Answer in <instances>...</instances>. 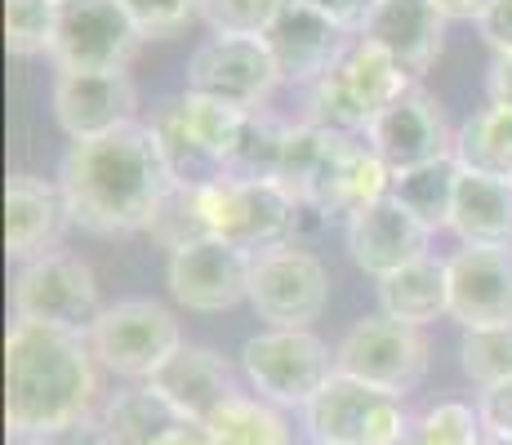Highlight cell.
Returning a JSON list of instances; mask_svg holds the SVG:
<instances>
[{
  "instance_id": "obj_36",
  "label": "cell",
  "mask_w": 512,
  "mask_h": 445,
  "mask_svg": "<svg viewBox=\"0 0 512 445\" xmlns=\"http://www.w3.org/2000/svg\"><path fill=\"white\" fill-rule=\"evenodd\" d=\"M290 0H196V18L210 36H263Z\"/></svg>"
},
{
  "instance_id": "obj_9",
  "label": "cell",
  "mask_w": 512,
  "mask_h": 445,
  "mask_svg": "<svg viewBox=\"0 0 512 445\" xmlns=\"http://www.w3.org/2000/svg\"><path fill=\"white\" fill-rule=\"evenodd\" d=\"M330 303V272L299 241L272 245L254 254L250 272V308L268 330H312Z\"/></svg>"
},
{
  "instance_id": "obj_47",
  "label": "cell",
  "mask_w": 512,
  "mask_h": 445,
  "mask_svg": "<svg viewBox=\"0 0 512 445\" xmlns=\"http://www.w3.org/2000/svg\"><path fill=\"white\" fill-rule=\"evenodd\" d=\"M406 445H410V441H406Z\"/></svg>"
},
{
  "instance_id": "obj_28",
  "label": "cell",
  "mask_w": 512,
  "mask_h": 445,
  "mask_svg": "<svg viewBox=\"0 0 512 445\" xmlns=\"http://www.w3.org/2000/svg\"><path fill=\"white\" fill-rule=\"evenodd\" d=\"M214 445H294V432L285 423V414L272 401L254 397V392H241L214 414L210 423Z\"/></svg>"
},
{
  "instance_id": "obj_16",
  "label": "cell",
  "mask_w": 512,
  "mask_h": 445,
  "mask_svg": "<svg viewBox=\"0 0 512 445\" xmlns=\"http://www.w3.org/2000/svg\"><path fill=\"white\" fill-rule=\"evenodd\" d=\"M352 41H357L352 32H343L339 23L321 18L317 9L299 5V0H290L277 14V23L263 32V45H268L272 63L281 72V85H303V89L317 85L321 76H330L352 49Z\"/></svg>"
},
{
  "instance_id": "obj_24",
  "label": "cell",
  "mask_w": 512,
  "mask_h": 445,
  "mask_svg": "<svg viewBox=\"0 0 512 445\" xmlns=\"http://www.w3.org/2000/svg\"><path fill=\"white\" fill-rule=\"evenodd\" d=\"M339 72H343V81H348L352 94H357V103L366 107L370 121L388 103H397L410 85H419L415 76H410L406 67L388 54V49H379L374 41H366V36H357V41H352V49L343 54V63H339Z\"/></svg>"
},
{
  "instance_id": "obj_3",
  "label": "cell",
  "mask_w": 512,
  "mask_h": 445,
  "mask_svg": "<svg viewBox=\"0 0 512 445\" xmlns=\"http://www.w3.org/2000/svg\"><path fill=\"white\" fill-rule=\"evenodd\" d=\"M201 214L205 232L245 254H263L299 232V201L277 178H214L201 187Z\"/></svg>"
},
{
  "instance_id": "obj_25",
  "label": "cell",
  "mask_w": 512,
  "mask_h": 445,
  "mask_svg": "<svg viewBox=\"0 0 512 445\" xmlns=\"http://www.w3.org/2000/svg\"><path fill=\"white\" fill-rule=\"evenodd\" d=\"M455 192H459V161L446 156V161L419 165V170L392 174V201L406 205L415 219L428 227L432 236L450 232V214H455Z\"/></svg>"
},
{
  "instance_id": "obj_34",
  "label": "cell",
  "mask_w": 512,
  "mask_h": 445,
  "mask_svg": "<svg viewBox=\"0 0 512 445\" xmlns=\"http://www.w3.org/2000/svg\"><path fill=\"white\" fill-rule=\"evenodd\" d=\"M147 236H152L161 250H183V245L192 241H205V214H201V187H183L174 183L170 196L161 201V210H156L152 227H147Z\"/></svg>"
},
{
  "instance_id": "obj_23",
  "label": "cell",
  "mask_w": 512,
  "mask_h": 445,
  "mask_svg": "<svg viewBox=\"0 0 512 445\" xmlns=\"http://www.w3.org/2000/svg\"><path fill=\"white\" fill-rule=\"evenodd\" d=\"M98 423H103V432L112 437V445H156L183 419L174 414V405L165 401L152 383H134V388H121L116 397L103 401Z\"/></svg>"
},
{
  "instance_id": "obj_35",
  "label": "cell",
  "mask_w": 512,
  "mask_h": 445,
  "mask_svg": "<svg viewBox=\"0 0 512 445\" xmlns=\"http://www.w3.org/2000/svg\"><path fill=\"white\" fill-rule=\"evenodd\" d=\"M486 441V423L481 410L468 401H441L423 410L410 432V445H481Z\"/></svg>"
},
{
  "instance_id": "obj_13",
  "label": "cell",
  "mask_w": 512,
  "mask_h": 445,
  "mask_svg": "<svg viewBox=\"0 0 512 445\" xmlns=\"http://www.w3.org/2000/svg\"><path fill=\"white\" fill-rule=\"evenodd\" d=\"M250 272L254 254L205 236L165 259V285L170 299L187 312H228L236 303H250Z\"/></svg>"
},
{
  "instance_id": "obj_1",
  "label": "cell",
  "mask_w": 512,
  "mask_h": 445,
  "mask_svg": "<svg viewBox=\"0 0 512 445\" xmlns=\"http://www.w3.org/2000/svg\"><path fill=\"white\" fill-rule=\"evenodd\" d=\"M170 187L174 174L147 121L72 143L58 161V192L67 201V214L81 232L94 236L147 232Z\"/></svg>"
},
{
  "instance_id": "obj_8",
  "label": "cell",
  "mask_w": 512,
  "mask_h": 445,
  "mask_svg": "<svg viewBox=\"0 0 512 445\" xmlns=\"http://www.w3.org/2000/svg\"><path fill=\"white\" fill-rule=\"evenodd\" d=\"M428 361H432L428 334L415 330V325L392 321V316H383V312L361 316L339 339V348H334L339 374L370 383V388H379V392H392V397H401V401L423 383Z\"/></svg>"
},
{
  "instance_id": "obj_17",
  "label": "cell",
  "mask_w": 512,
  "mask_h": 445,
  "mask_svg": "<svg viewBox=\"0 0 512 445\" xmlns=\"http://www.w3.org/2000/svg\"><path fill=\"white\" fill-rule=\"evenodd\" d=\"M343 245H348V259L361 267L366 276L383 281V276L401 272V267L419 263L432 254V232L423 227L406 205H397L392 196L357 210L343 223Z\"/></svg>"
},
{
  "instance_id": "obj_12",
  "label": "cell",
  "mask_w": 512,
  "mask_h": 445,
  "mask_svg": "<svg viewBox=\"0 0 512 445\" xmlns=\"http://www.w3.org/2000/svg\"><path fill=\"white\" fill-rule=\"evenodd\" d=\"M366 143L392 174H406V170H419V165L455 156V134H450L446 112H441L437 94H428L423 85H410L397 103H388L374 116Z\"/></svg>"
},
{
  "instance_id": "obj_27",
  "label": "cell",
  "mask_w": 512,
  "mask_h": 445,
  "mask_svg": "<svg viewBox=\"0 0 512 445\" xmlns=\"http://www.w3.org/2000/svg\"><path fill=\"white\" fill-rule=\"evenodd\" d=\"M147 125H152L156 143H161V156H165V165H170L174 183L205 187V183H214V178H223V165L214 161V156L205 152V147L196 143L192 134H187V125H183V116H179V98H165V103H156V112L147 116Z\"/></svg>"
},
{
  "instance_id": "obj_6",
  "label": "cell",
  "mask_w": 512,
  "mask_h": 445,
  "mask_svg": "<svg viewBox=\"0 0 512 445\" xmlns=\"http://www.w3.org/2000/svg\"><path fill=\"white\" fill-rule=\"evenodd\" d=\"M303 428L312 445H406L415 419L401 397L348 379V374H334L308 401Z\"/></svg>"
},
{
  "instance_id": "obj_46",
  "label": "cell",
  "mask_w": 512,
  "mask_h": 445,
  "mask_svg": "<svg viewBox=\"0 0 512 445\" xmlns=\"http://www.w3.org/2000/svg\"><path fill=\"white\" fill-rule=\"evenodd\" d=\"M9 445H27V441H9Z\"/></svg>"
},
{
  "instance_id": "obj_14",
  "label": "cell",
  "mask_w": 512,
  "mask_h": 445,
  "mask_svg": "<svg viewBox=\"0 0 512 445\" xmlns=\"http://www.w3.org/2000/svg\"><path fill=\"white\" fill-rule=\"evenodd\" d=\"M49 107L58 130L85 143L139 121V85L130 72H54Z\"/></svg>"
},
{
  "instance_id": "obj_19",
  "label": "cell",
  "mask_w": 512,
  "mask_h": 445,
  "mask_svg": "<svg viewBox=\"0 0 512 445\" xmlns=\"http://www.w3.org/2000/svg\"><path fill=\"white\" fill-rule=\"evenodd\" d=\"M147 383L174 405L183 423H210L232 397H241L232 365L214 348H196V343H183Z\"/></svg>"
},
{
  "instance_id": "obj_39",
  "label": "cell",
  "mask_w": 512,
  "mask_h": 445,
  "mask_svg": "<svg viewBox=\"0 0 512 445\" xmlns=\"http://www.w3.org/2000/svg\"><path fill=\"white\" fill-rule=\"evenodd\" d=\"M299 5L317 9L321 18H330V23H339L343 32H352V36H357L361 27H366V18H370L374 0H299Z\"/></svg>"
},
{
  "instance_id": "obj_4",
  "label": "cell",
  "mask_w": 512,
  "mask_h": 445,
  "mask_svg": "<svg viewBox=\"0 0 512 445\" xmlns=\"http://www.w3.org/2000/svg\"><path fill=\"white\" fill-rule=\"evenodd\" d=\"M90 352L107 374L147 383L183 348V325L161 299H116L90 325Z\"/></svg>"
},
{
  "instance_id": "obj_33",
  "label": "cell",
  "mask_w": 512,
  "mask_h": 445,
  "mask_svg": "<svg viewBox=\"0 0 512 445\" xmlns=\"http://www.w3.org/2000/svg\"><path fill=\"white\" fill-rule=\"evenodd\" d=\"M58 0H5V49L14 58H49Z\"/></svg>"
},
{
  "instance_id": "obj_22",
  "label": "cell",
  "mask_w": 512,
  "mask_h": 445,
  "mask_svg": "<svg viewBox=\"0 0 512 445\" xmlns=\"http://www.w3.org/2000/svg\"><path fill=\"white\" fill-rule=\"evenodd\" d=\"M374 294H379V312H383V316H392V321L423 330V325H432V321H441V316H450L446 259L428 254V259L401 267V272L383 276V281L374 285Z\"/></svg>"
},
{
  "instance_id": "obj_45",
  "label": "cell",
  "mask_w": 512,
  "mask_h": 445,
  "mask_svg": "<svg viewBox=\"0 0 512 445\" xmlns=\"http://www.w3.org/2000/svg\"><path fill=\"white\" fill-rule=\"evenodd\" d=\"M481 445H512L508 437H490V432H486V441H481Z\"/></svg>"
},
{
  "instance_id": "obj_30",
  "label": "cell",
  "mask_w": 512,
  "mask_h": 445,
  "mask_svg": "<svg viewBox=\"0 0 512 445\" xmlns=\"http://www.w3.org/2000/svg\"><path fill=\"white\" fill-rule=\"evenodd\" d=\"M303 107H308V112H303V125H317V130H326V134H361L366 138V130H370L366 107L357 103V94L348 89L339 67H334L330 76H321L317 85H308V103Z\"/></svg>"
},
{
  "instance_id": "obj_2",
  "label": "cell",
  "mask_w": 512,
  "mask_h": 445,
  "mask_svg": "<svg viewBox=\"0 0 512 445\" xmlns=\"http://www.w3.org/2000/svg\"><path fill=\"white\" fill-rule=\"evenodd\" d=\"M98 370L90 339L36 321H9L5 330V428L9 441L94 419Z\"/></svg>"
},
{
  "instance_id": "obj_32",
  "label": "cell",
  "mask_w": 512,
  "mask_h": 445,
  "mask_svg": "<svg viewBox=\"0 0 512 445\" xmlns=\"http://www.w3.org/2000/svg\"><path fill=\"white\" fill-rule=\"evenodd\" d=\"M459 365L472 379V388L486 392L512 379V321L486 325V330H464L459 339Z\"/></svg>"
},
{
  "instance_id": "obj_26",
  "label": "cell",
  "mask_w": 512,
  "mask_h": 445,
  "mask_svg": "<svg viewBox=\"0 0 512 445\" xmlns=\"http://www.w3.org/2000/svg\"><path fill=\"white\" fill-rule=\"evenodd\" d=\"M455 161L472 174L512 178V107L486 103L455 130Z\"/></svg>"
},
{
  "instance_id": "obj_41",
  "label": "cell",
  "mask_w": 512,
  "mask_h": 445,
  "mask_svg": "<svg viewBox=\"0 0 512 445\" xmlns=\"http://www.w3.org/2000/svg\"><path fill=\"white\" fill-rule=\"evenodd\" d=\"M27 445H112V437L103 432V423L94 419H81L72 428H58V432H45V437H32Z\"/></svg>"
},
{
  "instance_id": "obj_38",
  "label": "cell",
  "mask_w": 512,
  "mask_h": 445,
  "mask_svg": "<svg viewBox=\"0 0 512 445\" xmlns=\"http://www.w3.org/2000/svg\"><path fill=\"white\" fill-rule=\"evenodd\" d=\"M481 423H486L490 437H508L512 441V379L499 383V388H486L477 397Z\"/></svg>"
},
{
  "instance_id": "obj_42",
  "label": "cell",
  "mask_w": 512,
  "mask_h": 445,
  "mask_svg": "<svg viewBox=\"0 0 512 445\" xmlns=\"http://www.w3.org/2000/svg\"><path fill=\"white\" fill-rule=\"evenodd\" d=\"M486 103L512 107V54H495L486 67Z\"/></svg>"
},
{
  "instance_id": "obj_7",
  "label": "cell",
  "mask_w": 512,
  "mask_h": 445,
  "mask_svg": "<svg viewBox=\"0 0 512 445\" xmlns=\"http://www.w3.org/2000/svg\"><path fill=\"white\" fill-rule=\"evenodd\" d=\"M9 303H14V321L58 325L76 334H90L103 312L94 267L72 250H49L32 263H18L9 281Z\"/></svg>"
},
{
  "instance_id": "obj_40",
  "label": "cell",
  "mask_w": 512,
  "mask_h": 445,
  "mask_svg": "<svg viewBox=\"0 0 512 445\" xmlns=\"http://www.w3.org/2000/svg\"><path fill=\"white\" fill-rule=\"evenodd\" d=\"M477 32L495 54H512V0H495V5L477 18Z\"/></svg>"
},
{
  "instance_id": "obj_29",
  "label": "cell",
  "mask_w": 512,
  "mask_h": 445,
  "mask_svg": "<svg viewBox=\"0 0 512 445\" xmlns=\"http://www.w3.org/2000/svg\"><path fill=\"white\" fill-rule=\"evenodd\" d=\"M174 98H179V116H183L187 134H192L196 143H201L205 152L223 165V174H228V165L236 156V143H241L250 112H236V107H228V103H214V98L187 94V89H183V94H174Z\"/></svg>"
},
{
  "instance_id": "obj_20",
  "label": "cell",
  "mask_w": 512,
  "mask_h": 445,
  "mask_svg": "<svg viewBox=\"0 0 512 445\" xmlns=\"http://www.w3.org/2000/svg\"><path fill=\"white\" fill-rule=\"evenodd\" d=\"M446 27H450V18L432 0H374L366 27L357 36L388 49L419 81V76H428L437 67L441 49H446Z\"/></svg>"
},
{
  "instance_id": "obj_43",
  "label": "cell",
  "mask_w": 512,
  "mask_h": 445,
  "mask_svg": "<svg viewBox=\"0 0 512 445\" xmlns=\"http://www.w3.org/2000/svg\"><path fill=\"white\" fill-rule=\"evenodd\" d=\"M432 5H437L450 23H477V18L486 14L495 0H432Z\"/></svg>"
},
{
  "instance_id": "obj_10",
  "label": "cell",
  "mask_w": 512,
  "mask_h": 445,
  "mask_svg": "<svg viewBox=\"0 0 512 445\" xmlns=\"http://www.w3.org/2000/svg\"><path fill=\"white\" fill-rule=\"evenodd\" d=\"M143 32L116 0H58V27L49 45L54 72H125Z\"/></svg>"
},
{
  "instance_id": "obj_5",
  "label": "cell",
  "mask_w": 512,
  "mask_h": 445,
  "mask_svg": "<svg viewBox=\"0 0 512 445\" xmlns=\"http://www.w3.org/2000/svg\"><path fill=\"white\" fill-rule=\"evenodd\" d=\"M241 374L254 397L277 410H308V401L339 374L334 352L312 330H259L241 348Z\"/></svg>"
},
{
  "instance_id": "obj_31",
  "label": "cell",
  "mask_w": 512,
  "mask_h": 445,
  "mask_svg": "<svg viewBox=\"0 0 512 445\" xmlns=\"http://www.w3.org/2000/svg\"><path fill=\"white\" fill-rule=\"evenodd\" d=\"M290 130H294V125L277 121L272 112H250V121H245V134H241V143H236V156H232L228 174L232 178H277Z\"/></svg>"
},
{
  "instance_id": "obj_18",
  "label": "cell",
  "mask_w": 512,
  "mask_h": 445,
  "mask_svg": "<svg viewBox=\"0 0 512 445\" xmlns=\"http://www.w3.org/2000/svg\"><path fill=\"white\" fill-rule=\"evenodd\" d=\"M67 227H72V214L58 192V178L27 170L5 178V254L14 263H32L58 250Z\"/></svg>"
},
{
  "instance_id": "obj_21",
  "label": "cell",
  "mask_w": 512,
  "mask_h": 445,
  "mask_svg": "<svg viewBox=\"0 0 512 445\" xmlns=\"http://www.w3.org/2000/svg\"><path fill=\"white\" fill-rule=\"evenodd\" d=\"M450 232L459 245H512V178L459 170Z\"/></svg>"
},
{
  "instance_id": "obj_11",
  "label": "cell",
  "mask_w": 512,
  "mask_h": 445,
  "mask_svg": "<svg viewBox=\"0 0 512 445\" xmlns=\"http://www.w3.org/2000/svg\"><path fill=\"white\" fill-rule=\"evenodd\" d=\"M281 72L263 36H205L187 58V94L228 103L236 112H268Z\"/></svg>"
},
{
  "instance_id": "obj_44",
  "label": "cell",
  "mask_w": 512,
  "mask_h": 445,
  "mask_svg": "<svg viewBox=\"0 0 512 445\" xmlns=\"http://www.w3.org/2000/svg\"><path fill=\"white\" fill-rule=\"evenodd\" d=\"M156 445H214V437H210L205 423H174Z\"/></svg>"
},
{
  "instance_id": "obj_37",
  "label": "cell",
  "mask_w": 512,
  "mask_h": 445,
  "mask_svg": "<svg viewBox=\"0 0 512 445\" xmlns=\"http://www.w3.org/2000/svg\"><path fill=\"white\" fill-rule=\"evenodd\" d=\"M116 5L134 18V27L143 32V41L174 36L187 18L196 14V0H116Z\"/></svg>"
},
{
  "instance_id": "obj_15",
  "label": "cell",
  "mask_w": 512,
  "mask_h": 445,
  "mask_svg": "<svg viewBox=\"0 0 512 445\" xmlns=\"http://www.w3.org/2000/svg\"><path fill=\"white\" fill-rule=\"evenodd\" d=\"M450 321L486 330L512 321V245H459L446 254Z\"/></svg>"
}]
</instances>
